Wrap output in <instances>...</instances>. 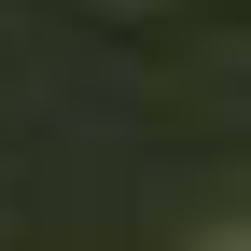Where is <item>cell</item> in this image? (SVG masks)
Masks as SVG:
<instances>
[{"instance_id":"6da1fadb","label":"cell","mask_w":251,"mask_h":251,"mask_svg":"<svg viewBox=\"0 0 251 251\" xmlns=\"http://www.w3.org/2000/svg\"><path fill=\"white\" fill-rule=\"evenodd\" d=\"M237 251H251V237H237Z\"/></svg>"}]
</instances>
